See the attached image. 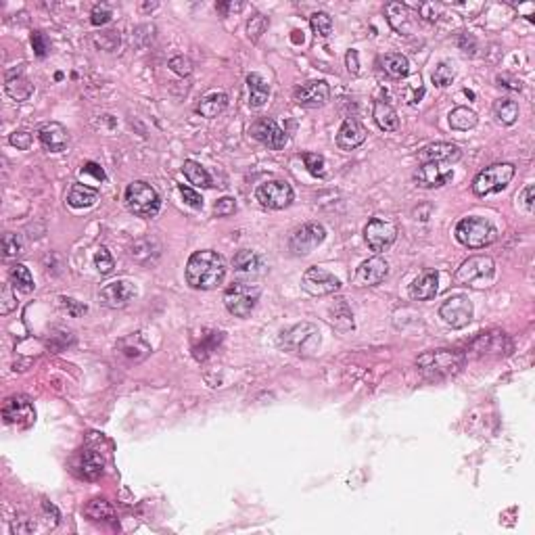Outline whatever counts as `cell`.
Instances as JSON below:
<instances>
[{"mask_svg":"<svg viewBox=\"0 0 535 535\" xmlns=\"http://www.w3.org/2000/svg\"><path fill=\"white\" fill-rule=\"evenodd\" d=\"M226 278V260L213 249L195 251L187 262V282L193 289L211 291L218 289Z\"/></svg>","mask_w":535,"mask_h":535,"instance_id":"obj_1","label":"cell"},{"mask_svg":"<svg viewBox=\"0 0 535 535\" xmlns=\"http://www.w3.org/2000/svg\"><path fill=\"white\" fill-rule=\"evenodd\" d=\"M467 355L458 349H433L416 358V366L422 377L431 381H441L458 374L465 368Z\"/></svg>","mask_w":535,"mask_h":535,"instance_id":"obj_2","label":"cell"},{"mask_svg":"<svg viewBox=\"0 0 535 535\" xmlns=\"http://www.w3.org/2000/svg\"><path fill=\"white\" fill-rule=\"evenodd\" d=\"M496 264L489 256H470L454 274L456 284L470 289H487L493 284Z\"/></svg>","mask_w":535,"mask_h":535,"instance_id":"obj_3","label":"cell"},{"mask_svg":"<svg viewBox=\"0 0 535 535\" xmlns=\"http://www.w3.org/2000/svg\"><path fill=\"white\" fill-rule=\"evenodd\" d=\"M456 239L460 245H465L468 249H483L489 247L491 243H496L498 239V230L496 226L485 220V218H462L456 224Z\"/></svg>","mask_w":535,"mask_h":535,"instance_id":"obj_4","label":"cell"},{"mask_svg":"<svg viewBox=\"0 0 535 535\" xmlns=\"http://www.w3.org/2000/svg\"><path fill=\"white\" fill-rule=\"evenodd\" d=\"M278 347L299 355H314L320 347V331L316 325L301 322L289 331H282L278 336Z\"/></svg>","mask_w":535,"mask_h":535,"instance_id":"obj_5","label":"cell"},{"mask_svg":"<svg viewBox=\"0 0 535 535\" xmlns=\"http://www.w3.org/2000/svg\"><path fill=\"white\" fill-rule=\"evenodd\" d=\"M517 168L512 163H493L481 170L472 180V193L477 197H487L493 193H502L515 178Z\"/></svg>","mask_w":535,"mask_h":535,"instance_id":"obj_6","label":"cell"},{"mask_svg":"<svg viewBox=\"0 0 535 535\" xmlns=\"http://www.w3.org/2000/svg\"><path fill=\"white\" fill-rule=\"evenodd\" d=\"M124 201H126L128 211L138 218H155L161 209L159 193L142 180H134L132 184H128Z\"/></svg>","mask_w":535,"mask_h":535,"instance_id":"obj_7","label":"cell"},{"mask_svg":"<svg viewBox=\"0 0 535 535\" xmlns=\"http://www.w3.org/2000/svg\"><path fill=\"white\" fill-rule=\"evenodd\" d=\"M262 289L258 284L251 282H232L226 291H224V306L226 310L237 316V318H247L258 301H260Z\"/></svg>","mask_w":535,"mask_h":535,"instance_id":"obj_8","label":"cell"},{"mask_svg":"<svg viewBox=\"0 0 535 535\" xmlns=\"http://www.w3.org/2000/svg\"><path fill=\"white\" fill-rule=\"evenodd\" d=\"M327 239V228L318 222H308L293 230L289 239V249L295 256H310L318 245H322Z\"/></svg>","mask_w":535,"mask_h":535,"instance_id":"obj_9","label":"cell"},{"mask_svg":"<svg viewBox=\"0 0 535 535\" xmlns=\"http://www.w3.org/2000/svg\"><path fill=\"white\" fill-rule=\"evenodd\" d=\"M364 239H366V245L374 251V253H383L387 251L396 239H398V228L394 222L389 220H383V218H372L368 220L366 228H364Z\"/></svg>","mask_w":535,"mask_h":535,"instance_id":"obj_10","label":"cell"},{"mask_svg":"<svg viewBox=\"0 0 535 535\" xmlns=\"http://www.w3.org/2000/svg\"><path fill=\"white\" fill-rule=\"evenodd\" d=\"M256 199L268 209H284L295 199V191L287 180H266L258 187Z\"/></svg>","mask_w":535,"mask_h":535,"instance_id":"obj_11","label":"cell"},{"mask_svg":"<svg viewBox=\"0 0 535 535\" xmlns=\"http://www.w3.org/2000/svg\"><path fill=\"white\" fill-rule=\"evenodd\" d=\"M138 291H136V284L126 280V278H120V280H111L107 284L101 287L99 291V301L101 306L105 308H111V310H122L126 308L132 299H136Z\"/></svg>","mask_w":535,"mask_h":535,"instance_id":"obj_12","label":"cell"},{"mask_svg":"<svg viewBox=\"0 0 535 535\" xmlns=\"http://www.w3.org/2000/svg\"><path fill=\"white\" fill-rule=\"evenodd\" d=\"M441 320L452 329H465L472 320V303L467 295H452L439 308Z\"/></svg>","mask_w":535,"mask_h":535,"instance_id":"obj_13","label":"cell"},{"mask_svg":"<svg viewBox=\"0 0 535 535\" xmlns=\"http://www.w3.org/2000/svg\"><path fill=\"white\" fill-rule=\"evenodd\" d=\"M301 287L306 293L314 295V297H322V295H331L341 289V280L331 274L325 268H308L301 276Z\"/></svg>","mask_w":535,"mask_h":535,"instance_id":"obj_14","label":"cell"},{"mask_svg":"<svg viewBox=\"0 0 535 535\" xmlns=\"http://www.w3.org/2000/svg\"><path fill=\"white\" fill-rule=\"evenodd\" d=\"M331 99V86L325 80H310L293 90V101L306 109L325 107Z\"/></svg>","mask_w":535,"mask_h":535,"instance_id":"obj_15","label":"cell"},{"mask_svg":"<svg viewBox=\"0 0 535 535\" xmlns=\"http://www.w3.org/2000/svg\"><path fill=\"white\" fill-rule=\"evenodd\" d=\"M2 416L6 424H17L21 429H27L36 420V410L25 396H13L4 401Z\"/></svg>","mask_w":535,"mask_h":535,"instance_id":"obj_16","label":"cell"},{"mask_svg":"<svg viewBox=\"0 0 535 535\" xmlns=\"http://www.w3.org/2000/svg\"><path fill=\"white\" fill-rule=\"evenodd\" d=\"M454 170L448 163H420L414 172V182L422 189H441L452 182Z\"/></svg>","mask_w":535,"mask_h":535,"instance_id":"obj_17","label":"cell"},{"mask_svg":"<svg viewBox=\"0 0 535 535\" xmlns=\"http://www.w3.org/2000/svg\"><path fill=\"white\" fill-rule=\"evenodd\" d=\"M470 351L479 358L483 355H506L512 351V343L506 336V333H483L479 334L472 343H470Z\"/></svg>","mask_w":535,"mask_h":535,"instance_id":"obj_18","label":"cell"},{"mask_svg":"<svg viewBox=\"0 0 535 535\" xmlns=\"http://www.w3.org/2000/svg\"><path fill=\"white\" fill-rule=\"evenodd\" d=\"M462 151L454 142H431L418 151V161L420 163H456L460 161Z\"/></svg>","mask_w":535,"mask_h":535,"instance_id":"obj_19","label":"cell"},{"mask_svg":"<svg viewBox=\"0 0 535 535\" xmlns=\"http://www.w3.org/2000/svg\"><path fill=\"white\" fill-rule=\"evenodd\" d=\"M387 276H389L387 260H383L381 256H374V258H370V260H366L358 266L353 282H355V287H377Z\"/></svg>","mask_w":535,"mask_h":535,"instance_id":"obj_20","label":"cell"},{"mask_svg":"<svg viewBox=\"0 0 535 535\" xmlns=\"http://www.w3.org/2000/svg\"><path fill=\"white\" fill-rule=\"evenodd\" d=\"M251 136L258 140V142H262L264 146L268 149H272V151H280V149H284V144H287V132L274 122V120H268V118H262V120H258L253 126H251Z\"/></svg>","mask_w":535,"mask_h":535,"instance_id":"obj_21","label":"cell"},{"mask_svg":"<svg viewBox=\"0 0 535 535\" xmlns=\"http://www.w3.org/2000/svg\"><path fill=\"white\" fill-rule=\"evenodd\" d=\"M439 291V272L437 270H422L410 284L408 293L414 301H429Z\"/></svg>","mask_w":535,"mask_h":535,"instance_id":"obj_22","label":"cell"},{"mask_svg":"<svg viewBox=\"0 0 535 535\" xmlns=\"http://www.w3.org/2000/svg\"><path fill=\"white\" fill-rule=\"evenodd\" d=\"M366 136H368V132H366L362 122H358L355 118H347L341 124L339 132H336V146L341 151H353L360 144H364Z\"/></svg>","mask_w":535,"mask_h":535,"instance_id":"obj_23","label":"cell"},{"mask_svg":"<svg viewBox=\"0 0 535 535\" xmlns=\"http://www.w3.org/2000/svg\"><path fill=\"white\" fill-rule=\"evenodd\" d=\"M38 138H40V144L51 153H63L69 146V132L59 122H49V124L40 126Z\"/></svg>","mask_w":535,"mask_h":535,"instance_id":"obj_24","label":"cell"},{"mask_svg":"<svg viewBox=\"0 0 535 535\" xmlns=\"http://www.w3.org/2000/svg\"><path fill=\"white\" fill-rule=\"evenodd\" d=\"M228 107V96L226 92L222 90H211L207 94H203L199 99V105H197V113L201 118H207V120H213L218 115H222Z\"/></svg>","mask_w":535,"mask_h":535,"instance_id":"obj_25","label":"cell"},{"mask_svg":"<svg viewBox=\"0 0 535 535\" xmlns=\"http://www.w3.org/2000/svg\"><path fill=\"white\" fill-rule=\"evenodd\" d=\"M385 15L389 25L400 34V36H410L412 32V13L405 4L401 2H389L385 4Z\"/></svg>","mask_w":535,"mask_h":535,"instance_id":"obj_26","label":"cell"},{"mask_svg":"<svg viewBox=\"0 0 535 535\" xmlns=\"http://www.w3.org/2000/svg\"><path fill=\"white\" fill-rule=\"evenodd\" d=\"M232 266L243 276H260L264 272V258L258 251L251 249H241L232 258Z\"/></svg>","mask_w":535,"mask_h":535,"instance_id":"obj_27","label":"cell"},{"mask_svg":"<svg viewBox=\"0 0 535 535\" xmlns=\"http://www.w3.org/2000/svg\"><path fill=\"white\" fill-rule=\"evenodd\" d=\"M4 90H6V94H8L13 101L21 103V101H27V99L32 96L34 86L30 84V80H27L21 71H11V73H6Z\"/></svg>","mask_w":535,"mask_h":535,"instance_id":"obj_28","label":"cell"},{"mask_svg":"<svg viewBox=\"0 0 535 535\" xmlns=\"http://www.w3.org/2000/svg\"><path fill=\"white\" fill-rule=\"evenodd\" d=\"M372 118H374L377 126L383 132H396L400 128V115H398V111L389 103H385V101H377L374 103Z\"/></svg>","mask_w":535,"mask_h":535,"instance_id":"obj_29","label":"cell"},{"mask_svg":"<svg viewBox=\"0 0 535 535\" xmlns=\"http://www.w3.org/2000/svg\"><path fill=\"white\" fill-rule=\"evenodd\" d=\"M120 351H122L124 358L134 360V362H140V360H144L151 353V345L142 339V334L136 333L120 341Z\"/></svg>","mask_w":535,"mask_h":535,"instance_id":"obj_30","label":"cell"},{"mask_svg":"<svg viewBox=\"0 0 535 535\" xmlns=\"http://www.w3.org/2000/svg\"><path fill=\"white\" fill-rule=\"evenodd\" d=\"M247 90H249V105L253 109H260L266 105L268 96H270V86L260 73L247 75Z\"/></svg>","mask_w":535,"mask_h":535,"instance_id":"obj_31","label":"cell"},{"mask_svg":"<svg viewBox=\"0 0 535 535\" xmlns=\"http://www.w3.org/2000/svg\"><path fill=\"white\" fill-rule=\"evenodd\" d=\"M331 318V325H333L336 331H341V333H347V331H353V314H351V310H349V306L345 303V299H336L334 301V306L331 308V314H329Z\"/></svg>","mask_w":535,"mask_h":535,"instance_id":"obj_32","label":"cell"},{"mask_svg":"<svg viewBox=\"0 0 535 535\" xmlns=\"http://www.w3.org/2000/svg\"><path fill=\"white\" fill-rule=\"evenodd\" d=\"M103 472H105V460L96 452L86 450L80 460V474L88 481H96L99 477H103Z\"/></svg>","mask_w":535,"mask_h":535,"instance_id":"obj_33","label":"cell"},{"mask_svg":"<svg viewBox=\"0 0 535 535\" xmlns=\"http://www.w3.org/2000/svg\"><path fill=\"white\" fill-rule=\"evenodd\" d=\"M99 201V191L90 189L86 184H73L69 195H67V203L75 209H84V207H92Z\"/></svg>","mask_w":535,"mask_h":535,"instance_id":"obj_34","label":"cell"},{"mask_svg":"<svg viewBox=\"0 0 535 535\" xmlns=\"http://www.w3.org/2000/svg\"><path fill=\"white\" fill-rule=\"evenodd\" d=\"M182 172H184L187 180H189L191 184H195L197 189H211V187H213V180H211L209 172H207L201 163L193 161V159H187V161L182 163Z\"/></svg>","mask_w":535,"mask_h":535,"instance_id":"obj_35","label":"cell"},{"mask_svg":"<svg viewBox=\"0 0 535 535\" xmlns=\"http://www.w3.org/2000/svg\"><path fill=\"white\" fill-rule=\"evenodd\" d=\"M493 115L502 126H512L519 120V103L512 99H498L493 103Z\"/></svg>","mask_w":535,"mask_h":535,"instance_id":"obj_36","label":"cell"},{"mask_svg":"<svg viewBox=\"0 0 535 535\" xmlns=\"http://www.w3.org/2000/svg\"><path fill=\"white\" fill-rule=\"evenodd\" d=\"M84 515L90 519V521H113L115 519V510H113V506L107 502V500H103V498H94V500H90L86 506H84Z\"/></svg>","mask_w":535,"mask_h":535,"instance_id":"obj_37","label":"cell"},{"mask_svg":"<svg viewBox=\"0 0 535 535\" xmlns=\"http://www.w3.org/2000/svg\"><path fill=\"white\" fill-rule=\"evenodd\" d=\"M222 339H224V333H220V331H209L207 334H201L199 343L193 345V355L199 362H205L218 349V345L222 343Z\"/></svg>","mask_w":535,"mask_h":535,"instance_id":"obj_38","label":"cell"},{"mask_svg":"<svg viewBox=\"0 0 535 535\" xmlns=\"http://www.w3.org/2000/svg\"><path fill=\"white\" fill-rule=\"evenodd\" d=\"M383 69H385V73L389 77L401 80V77H405L410 73V61L401 53H389V55L383 57Z\"/></svg>","mask_w":535,"mask_h":535,"instance_id":"obj_39","label":"cell"},{"mask_svg":"<svg viewBox=\"0 0 535 535\" xmlns=\"http://www.w3.org/2000/svg\"><path fill=\"white\" fill-rule=\"evenodd\" d=\"M8 278H11V284L19 291V293H32L36 289L34 284V276L30 272V268H25L23 264H15L8 272Z\"/></svg>","mask_w":535,"mask_h":535,"instance_id":"obj_40","label":"cell"},{"mask_svg":"<svg viewBox=\"0 0 535 535\" xmlns=\"http://www.w3.org/2000/svg\"><path fill=\"white\" fill-rule=\"evenodd\" d=\"M477 122H479L477 113H474L472 109H468V107H456L454 111H450V126H452L454 130L465 132V130L474 128Z\"/></svg>","mask_w":535,"mask_h":535,"instance_id":"obj_41","label":"cell"},{"mask_svg":"<svg viewBox=\"0 0 535 535\" xmlns=\"http://www.w3.org/2000/svg\"><path fill=\"white\" fill-rule=\"evenodd\" d=\"M310 25H312V32L320 38H329L333 34V17L325 11H316L310 17Z\"/></svg>","mask_w":535,"mask_h":535,"instance_id":"obj_42","label":"cell"},{"mask_svg":"<svg viewBox=\"0 0 535 535\" xmlns=\"http://www.w3.org/2000/svg\"><path fill=\"white\" fill-rule=\"evenodd\" d=\"M454 77H456V69H454V63H452V61H441V63H437V67H435L433 73H431L433 84L439 86V88L450 86V84L454 82Z\"/></svg>","mask_w":535,"mask_h":535,"instance_id":"obj_43","label":"cell"},{"mask_svg":"<svg viewBox=\"0 0 535 535\" xmlns=\"http://www.w3.org/2000/svg\"><path fill=\"white\" fill-rule=\"evenodd\" d=\"M301 159L308 168V172L316 178H325L327 176V161L320 153H312V151H306L301 153Z\"/></svg>","mask_w":535,"mask_h":535,"instance_id":"obj_44","label":"cell"},{"mask_svg":"<svg viewBox=\"0 0 535 535\" xmlns=\"http://www.w3.org/2000/svg\"><path fill=\"white\" fill-rule=\"evenodd\" d=\"M2 253H4V258H6V260H11V258H19V256L23 253L21 239H19L17 234H13V232H6V234L2 237Z\"/></svg>","mask_w":535,"mask_h":535,"instance_id":"obj_45","label":"cell"},{"mask_svg":"<svg viewBox=\"0 0 535 535\" xmlns=\"http://www.w3.org/2000/svg\"><path fill=\"white\" fill-rule=\"evenodd\" d=\"M94 268H96L103 276H107V274L113 272L115 262H113V258H111V253H109L107 247H99V249H96V253H94Z\"/></svg>","mask_w":535,"mask_h":535,"instance_id":"obj_46","label":"cell"},{"mask_svg":"<svg viewBox=\"0 0 535 535\" xmlns=\"http://www.w3.org/2000/svg\"><path fill=\"white\" fill-rule=\"evenodd\" d=\"M268 25H270V21H268V17L264 15H256V17H251L249 19V23H247V34H249V38L253 40V42H258L260 38H262V34L268 30Z\"/></svg>","mask_w":535,"mask_h":535,"instance_id":"obj_47","label":"cell"},{"mask_svg":"<svg viewBox=\"0 0 535 535\" xmlns=\"http://www.w3.org/2000/svg\"><path fill=\"white\" fill-rule=\"evenodd\" d=\"M13 289H15L13 284H4L2 287V299H0V314L2 316L11 314L17 308V297H15Z\"/></svg>","mask_w":535,"mask_h":535,"instance_id":"obj_48","label":"cell"},{"mask_svg":"<svg viewBox=\"0 0 535 535\" xmlns=\"http://www.w3.org/2000/svg\"><path fill=\"white\" fill-rule=\"evenodd\" d=\"M111 17H113V13H111L109 4H96V6L92 8V13H90V23L99 27V25L109 23Z\"/></svg>","mask_w":535,"mask_h":535,"instance_id":"obj_49","label":"cell"},{"mask_svg":"<svg viewBox=\"0 0 535 535\" xmlns=\"http://www.w3.org/2000/svg\"><path fill=\"white\" fill-rule=\"evenodd\" d=\"M232 213H237V201L232 199V197H222V199L215 201V205H213V215H218V218H228V215H232Z\"/></svg>","mask_w":535,"mask_h":535,"instance_id":"obj_50","label":"cell"},{"mask_svg":"<svg viewBox=\"0 0 535 535\" xmlns=\"http://www.w3.org/2000/svg\"><path fill=\"white\" fill-rule=\"evenodd\" d=\"M168 67L174 71V73H178V75H191V71H193V63H191V59L189 57H184V55H178V57H172L170 59V63Z\"/></svg>","mask_w":535,"mask_h":535,"instance_id":"obj_51","label":"cell"},{"mask_svg":"<svg viewBox=\"0 0 535 535\" xmlns=\"http://www.w3.org/2000/svg\"><path fill=\"white\" fill-rule=\"evenodd\" d=\"M59 306L65 310L69 316H73V318L84 316V314L88 312V308H86L84 303H80V301H75V299H71V297H59Z\"/></svg>","mask_w":535,"mask_h":535,"instance_id":"obj_52","label":"cell"},{"mask_svg":"<svg viewBox=\"0 0 535 535\" xmlns=\"http://www.w3.org/2000/svg\"><path fill=\"white\" fill-rule=\"evenodd\" d=\"M32 46H34L36 55L42 59V57H46V53H49V49H51V42H49V38H46L42 32H34V34H32Z\"/></svg>","mask_w":535,"mask_h":535,"instance_id":"obj_53","label":"cell"},{"mask_svg":"<svg viewBox=\"0 0 535 535\" xmlns=\"http://www.w3.org/2000/svg\"><path fill=\"white\" fill-rule=\"evenodd\" d=\"M180 195L184 197V203H187V205H191L193 209H203V197H201L195 189L180 184Z\"/></svg>","mask_w":535,"mask_h":535,"instance_id":"obj_54","label":"cell"},{"mask_svg":"<svg viewBox=\"0 0 535 535\" xmlns=\"http://www.w3.org/2000/svg\"><path fill=\"white\" fill-rule=\"evenodd\" d=\"M8 142L13 144V146H17L19 151H27L30 146H32V134L30 132H13L8 136Z\"/></svg>","mask_w":535,"mask_h":535,"instance_id":"obj_55","label":"cell"},{"mask_svg":"<svg viewBox=\"0 0 535 535\" xmlns=\"http://www.w3.org/2000/svg\"><path fill=\"white\" fill-rule=\"evenodd\" d=\"M418 13H420L427 21H437V19H439V13H441V4H435V2L418 4Z\"/></svg>","mask_w":535,"mask_h":535,"instance_id":"obj_56","label":"cell"},{"mask_svg":"<svg viewBox=\"0 0 535 535\" xmlns=\"http://www.w3.org/2000/svg\"><path fill=\"white\" fill-rule=\"evenodd\" d=\"M535 189L534 184H527L525 189H523V193L517 197V199L521 201V205H523V209L527 211V213H534L535 209Z\"/></svg>","mask_w":535,"mask_h":535,"instance_id":"obj_57","label":"cell"},{"mask_svg":"<svg viewBox=\"0 0 535 535\" xmlns=\"http://www.w3.org/2000/svg\"><path fill=\"white\" fill-rule=\"evenodd\" d=\"M82 174H86V176H92L96 182H103L107 176H105V170L99 165V163H94V161H88L84 168H82Z\"/></svg>","mask_w":535,"mask_h":535,"instance_id":"obj_58","label":"cell"},{"mask_svg":"<svg viewBox=\"0 0 535 535\" xmlns=\"http://www.w3.org/2000/svg\"><path fill=\"white\" fill-rule=\"evenodd\" d=\"M345 65L351 75H360V59H358V51H347L345 55Z\"/></svg>","mask_w":535,"mask_h":535,"instance_id":"obj_59","label":"cell"},{"mask_svg":"<svg viewBox=\"0 0 535 535\" xmlns=\"http://www.w3.org/2000/svg\"><path fill=\"white\" fill-rule=\"evenodd\" d=\"M32 531H34V523H27V519L13 523V534H32Z\"/></svg>","mask_w":535,"mask_h":535,"instance_id":"obj_60","label":"cell"},{"mask_svg":"<svg viewBox=\"0 0 535 535\" xmlns=\"http://www.w3.org/2000/svg\"><path fill=\"white\" fill-rule=\"evenodd\" d=\"M243 4H239V6H234V4H224V2H218L215 4V8L220 11V13H226V11H230V8H241Z\"/></svg>","mask_w":535,"mask_h":535,"instance_id":"obj_61","label":"cell"},{"mask_svg":"<svg viewBox=\"0 0 535 535\" xmlns=\"http://www.w3.org/2000/svg\"><path fill=\"white\" fill-rule=\"evenodd\" d=\"M157 6V2H153V4H142V8H155Z\"/></svg>","mask_w":535,"mask_h":535,"instance_id":"obj_62","label":"cell"}]
</instances>
